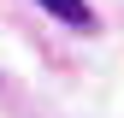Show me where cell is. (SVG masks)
<instances>
[{
	"label": "cell",
	"mask_w": 124,
	"mask_h": 118,
	"mask_svg": "<svg viewBox=\"0 0 124 118\" xmlns=\"http://www.w3.org/2000/svg\"><path fill=\"white\" fill-rule=\"evenodd\" d=\"M41 12H53L59 24H71V30H95V12H89V0H36Z\"/></svg>",
	"instance_id": "6da1fadb"
}]
</instances>
